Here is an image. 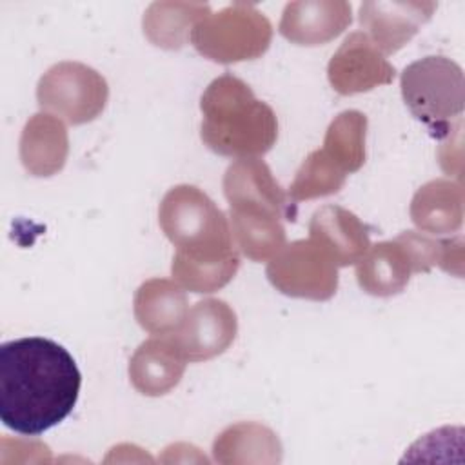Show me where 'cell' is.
<instances>
[{"label": "cell", "instance_id": "cell-1", "mask_svg": "<svg viewBox=\"0 0 465 465\" xmlns=\"http://www.w3.org/2000/svg\"><path fill=\"white\" fill-rule=\"evenodd\" d=\"M82 374L67 349L29 336L0 345V420L25 436H38L74 409Z\"/></svg>", "mask_w": 465, "mask_h": 465}, {"label": "cell", "instance_id": "cell-2", "mask_svg": "<svg viewBox=\"0 0 465 465\" xmlns=\"http://www.w3.org/2000/svg\"><path fill=\"white\" fill-rule=\"evenodd\" d=\"M158 223L176 247L173 280L191 292H214L240 269V251L223 211L196 185L171 187L158 207Z\"/></svg>", "mask_w": 465, "mask_h": 465}, {"label": "cell", "instance_id": "cell-3", "mask_svg": "<svg viewBox=\"0 0 465 465\" xmlns=\"http://www.w3.org/2000/svg\"><path fill=\"white\" fill-rule=\"evenodd\" d=\"M200 111L202 142L216 154L258 158L276 143L278 118L272 107L258 100L252 89L231 73L207 85Z\"/></svg>", "mask_w": 465, "mask_h": 465}, {"label": "cell", "instance_id": "cell-4", "mask_svg": "<svg viewBox=\"0 0 465 465\" xmlns=\"http://www.w3.org/2000/svg\"><path fill=\"white\" fill-rule=\"evenodd\" d=\"M409 111L434 138L450 133L465 107L463 69L447 56H425L409 64L400 78Z\"/></svg>", "mask_w": 465, "mask_h": 465}, {"label": "cell", "instance_id": "cell-5", "mask_svg": "<svg viewBox=\"0 0 465 465\" xmlns=\"http://www.w3.org/2000/svg\"><path fill=\"white\" fill-rule=\"evenodd\" d=\"M272 25L252 4L234 2L218 13L205 15L191 33V44L218 64L260 58L271 45Z\"/></svg>", "mask_w": 465, "mask_h": 465}, {"label": "cell", "instance_id": "cell-6", "mask_svg": "<svg viewBox=\"0 0 465 465\" xmlns=\"http://www.w3.org/2000/svg\"><path fill=\"white\" fill-rule=\"evenodd\" d=\"M36 100L44 113L54 114L71 125L98 118L109 100L105 78L82 62H58L38 80Z\"/></svg>", "mask_w": 465, "mask_h": 465}, {"label": "cell", "instance_id": "cell-7", "mask_svg": "<svg viewBox=\"0 0 465 465\" xmlns=\"http://www.w3.org/2000/svg\"><path fill=\"white\" fill-rule=\"evenodd\" d=\"M265 274L276 291L291 298L325 302L338 289V267L311 238L285 243L269 260Z\"/></svg>", "mask_w": 465, "mask_h": 465}, {"label": "cell", "instance_id": "cell-8", "mask_svg": "<svg viewBox=\"0 0 465 465\" xmlns=\"http://www.w3.org/2000/svg\"><path fill=\"white\" fill-rule=\"evenodd\" d=\"M394 76V65L376 49L363 31L351 33L327 65L331 87L343 96L387 85Z\"/></svg>", "mask_w": 465, "mask_h": 465}, {"label": "cell", "instance_id": "cell-9", "mask_svg": "<svg viewBox=\"0 0 465 465\" xmlns=\"http://www.w3.org/2000/svg\"><path fill=\"white\" fill-rule=\"evenodd\" d=\"M238 332L232 307L218 298L196 302L180 329L171 334L187 361H205L225 352Z\"/></svg>", "mask_w": 465, "mask_h": 465}, {"label": "cell", "instance_id": "cell-10", "mask_svg": "<svg viewBox=\"0 0 465 465\" xmlns=\"http://www.w3.org/2000/svg\"><path fill=\"white\" fill-rule=\"evenodd\" d=\"M436 2H363L360 25L383 54H394L427 24L436 11Z\"/></svg>", "mask_w": 465, "mask_h": 465}, {"label": "cell", "instance_id": "cell-11", "mask_svg": "<svg viewBox=\"0 0 465 465\" xmlns=\"http://www.w3.org/2000/svg\"><path fill=\"white\" fill-rule=\"evenodd\" d=\"M352 22L345 0H300L283 7L280 35L296 45H323L340 36Z\"/></svg>", "mask_w": 465, "mask_h": 465}, {"label": "cell", "instance_id": "cell-12", "mask_svg": "<svg viewBox=\"0 0 465 465\" xmlns=\"http://www.w3.org/2000/svg\"><path fill=\"white\" fill-rule=\"evenodd\" d=\"M309 238L336 267L358 263L371 247L365 223L340 205H323L311 216Z\"/></svg>", "mask_w": 465, "mask_h": 465}, {"label": "cell", "instance_id": "cell-13", "mask_svg": "<svg viewBox=\"0 0 465 465\" xmlns=\"http://www.w3.org/2000/svg\"><path fill=\"white\" fill-rule=\"evenodd\" d=\"M187 360L171 334L140 343L129 360L131 385L143 396H163L182 380Z\"/></svg>", "mask_w": 465, "mask_h": 465}, {"label": "cell", "instance_id": "cell-14", "mask_svg": "<svg viewBox=\"0 0 465 465\" xmlns=\"http://www.w3.org/2000/svg\"><path fill=\"white\" fill-rule=\"evenodd\" d=\"M69 136L64 122L49 113L33 114L20 134V162L31 176L47 178L67 162Z\"/></svg>", "mask_w": 465, "mask_h": 465}, {"label": "cell", "instance_id": "cell-15", "mask_svg": "<svg viewBox=\"0 0 465 465\" xmlns=\"http://www.w3.org/2000/svg\"><path fill=\"white\" fill-rule=\"evenodd\" d=\"M223 194L229 205H262L287 216V220H294V214L289 213V194L260 158H238L232 162L223 174Z\"/></svg>", "mask_w": 465, "mask_h": 465}, {"label": "cell", "instance_id": "cell-16", "mask_svg": "<svg viewBox=\"0 0 465 465\" xmlns=\"http://www.w3.org/2000/svg\"><path fill=\"white\" fill-rule=\"evenodd\" d=\"M412 274V260L398 238L371 245L356 263V280L361 291L380 298L400 294Z\"/></svg>", "mask_w": 465, "mask_h": 465}, {"label": "cell", "instance_id": "cell-17", "mask_svg": "<svg viewBox=\"0 0 465 465\" xmlns=\"http://www.w3.org/2000/svg\"><path fill=\"white\" fill-rule=\"evenodd\" d=\"M229 225L238 251L252 262H269L285 245L282 214L262 205H229Z\"/></svg>", "mask_w": 465, "mask_h": 465}, {"label": "cell", "instance_id": "cell-18", "mask_svg": "<svg viewBox=\"0 0 465 465\" xmlns=\"http://www.w3.org/2000/svg\"><path fill=\"white\" fill-rule=\"evenodd\" d=\"M133 311L143 331L165 336L180 329L189 312V303L183 289L174 280L151 278L138 287Z\"/></svg>", "mask_w": 465, "mask_h": 465}, {"label": "cell", "instance_id": "cell-19", "mask_svg": "<svg viewBox=\"0 0 465 465\" xmlns=\"http://www.w3.org/2000/svg\"><path fill=\"white\" fill-rule=\"evenodd\" d=\"M412 223L429 234L458 232L463 223V187L460 182L436 178L423 183L411 202Z\"/></svg>", "mask_w": 465, "mask_h": 465}, {"label": "cell", "instance_id": "cell-20", "mask_svg": "<svg viewBox=\"0 0 465 465\" xmlns=\"http://www.w3.org/2000/svg\"><path fill=\"white\" fill-rule=\"evenodd\" d=\"M213 456L218 463L274 465L282 461L283 447L272 429L258 421H238L225 427L213 443Z\"/></svg>", "mask_w": 465, "mask_h": 465}, {"label": "cell", "instance_id": "cell-21", "mask_svg": "<svg viewBox=\"0 0 465 465\" xmlns=\"http://www.w3.org/2000/svg\"><path fill=\"white\" fill-rule=\"evenodd\" d=\"M209 13V5L198 2H153L142 20L143 35L156 47L180 49L191 40L193 27Z\"/></svg>", "mask_w": 465, "mask_h": 465}, {"label": "cell", "instance_id": "cell-22", "mask_svg": "<svg viewBox=\"0 0 465 465\" xmlns=\"http://www.w3.org/2000/svg\"><path fill=\"white\" fill-rule=\"evenodd\" d=\"M367 116L349 109L334 116L323 138L322 151L347 174L356 173L365 163Z\"/></svg>", "mask_w": 465, "mask_h": 465}, {"label": "cell", "instance_id": "cell-23", "mask_svg": "<svg viewBox=\"0 0 465 465\" xmlns=\"http://www.w3.org/2000/svg\"><path fill=\"white\" fill-rule=\"evenodd\" d=\"M345 180L347 173H343L322 149H316L302 162L287 194L292 202L314 200L336 194L345 185Z\"/></svg>", "mask_w": 465, "mask_h": 465}]
</instances>
